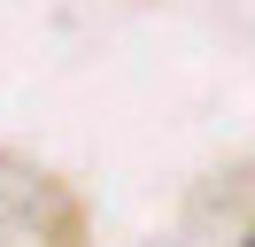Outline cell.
Returning <instances> with one entry per match:
<instances>
[{"label":"cell","mask_w":255,"mask_h":247,"mask_svg":"<svg viewBox=\"0 0 255 247\" xmlns=\"http://www.w3.org/2000/svg\"><path fill=\"white\" fill-rule=\"evenodd\" d=\"M0 247H93L85 193L39 154L0 147Z\"/></svg>","instance_id":"obj_1"}]
</instances>
